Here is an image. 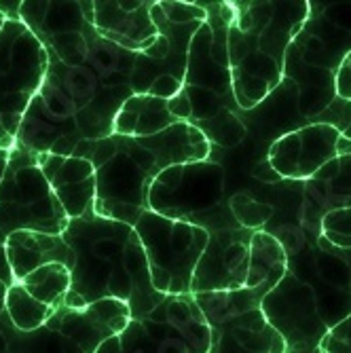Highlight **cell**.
Instances as JSON below:
<instances>
[{
  "label": "cell",
  "mask_w": 351,
  "mask_h": 353,
  "mask_svg": "<svg viewBox=\"0 0 351 353\" xmlns=\"http://www.w3.org/2000/svg\"><path fill=\"white\" fill-rule=\"evenodd\" d=\"M271 288L273 283H263L257 288H241V290H229V292H201V294H193V299L201 315L208 317L210 324L225 326L233 317L252 309H259L261 301Z\"/></svg>",
  "instance_id": "4fadbf2b"
},
{
  "label": "cell",
  "mask_w": 351,
  "mask_h": 353,
  "mask_svg": "<svg viewBox=\"0 0 351 353\" xmlns=\"http://www.w3.org/2000/svg\"><path fill=\"white\" fill-rule=\"evenodd\" d=\"M45 70L47 53L41 39L21 21L7 19L0 32V146L11 148Z\"/></svg>",
  "instance_id": "3957f363"
},
{
  "label": "cell",
  "mask_w": 351,
  "mask_h": 353,
  "mask_svg": "<svg viewBox=\"0 0 351 353\" xmlns=\"http://www.w3.org/2000/svg\"><path fill=\"white\" fill-rule=\"evenodd\" d=\"M74 146H77V140L74 138H70V136H59L49 146V152L55 154V157H61V159H68L72 154Z\"/></svg>",
  "instance_id": "ab89813d"
},
{
  "label": "cell",
  "mask_w": 351,
  "mask_h": 353,
  "mask_svg": "<svg viewBox=\"0 0 351 353\" xmlns=\"http://www.w3.org/2000/svg\"><path fill=\"white\" fill-rule=\"evenodd\" d=\"M134 233L144 248L148 271H161L170 277V294H190V279L205 250L208 231L146 210Z\"/></svg>",
  "instance_id": "277c9868"
},
{
  "label": "cell",
  "mask_w": 351,
  "mask_h": 353,
  "mask_svg": "<svg viewBox=\"0 0 351 353\" xmlns=\"http://www.w3.org/2000/svg\"><path fill=\"white\" fill-rule=\"evenodd\" d=\"M212 47V28L208 21L199 26L186 49V70H184V85H193L216 93L225 102L229 110H237L235 95H233V81L231 68H222L210 57Z\"/></svg>",
  "instance_id": "8fae6325"
},
{
  "label": "cell",
  "mask_w": 351,
  "mask_h": 353,
  "mask_svg": "<svg viewBox=\"0 0 351 353\" xmlns=\"http://www.w3.org/2000/svg\"><path fill=\"white\" fill-rule=\"evenodd\" d=\"M68 222L39 168V157L28 148H11L0 180V245L17 231L61 235Z\"/></svg>",
  "instance_id": "7a4b0ae2"
},
{
  "label": "cell",
  "mask_w": 351,
  "mask_h": 353,
  "mask_svg": "<svg viewBox=\"0 0 351 353\" xmlns=\"http://www.w3.org/2000/svg\"><path fill=\"white\" fill-rule=\"evenodd\" d=\"M55 53L66 66H81L87 59V43L79 32H63V34L49 37Z\"/></svg>",
  "instance_id": "d4e9b609"
},
{
  "label": "cell",
  "mask_w": 351,
  "mask_h": 353,
  "mask_svg": "<svg viewBox=\"0 0 351 353\" xmlns=\"http://www.w3.org/2000/svg\"><path fill=\"white\" fill-rule=\"evenodd\" d=\"M114 154H117L114 136H106V138L95 140V152H93V159H91L93 170H98V168H102L104 163H108Z\"/></svg>",
  "instance_id": "836d02e7"
},
{
  "label": "cell",
  "mask_w": 351,
  "mask_h": 353,
  "mask_svg": "<svg viewBox=\"0 0 351 353\" xmlns=\"http://www.w3.org/2000/svg\"><path fill=\"white\" fill-rule=\"evenodd\" d=\"M227 34L229 68L237 108L261 104L283 81V59L299 34L309 3H233Z\"/></svg>",
  "instance_id": "6da1fadb"
},
{
  "label": "cell",
  "mask_w": 351,
  "mask_h": 353,
  "mask_svg": "<svg viewBox=\"0 0 351 353\" xmlns=\"http://www.w3.org/2000/svg\"><path fill=\"white\" fill-rule=\"evenodd\" d=\"M168 110L176 121L190 119V104H188V98L184 95V91H180L172 100H168Z\"/></svg>",
  "instance_id": "74e56055"
},
{
  "label": "cell",
  "mask_w": 351,
  "mask_h": 353,
  "mask_svg": "<svg viewBox=\"0 0 351 353\" xmlns=\"http://www.w3.org/2000/svg\"><path fill=\"white\" fill-rule=\"evenodd\" d=\"M309 123H322V125H330L339 134H345V130L351 123V102L349 100H341V98H334L332 104L322 110L315 119H311Z\"/></svg>",
  "instance_id": "83f0119b"
},
{
  "label": "cell",
  "mask_w": 351,
  "mask_h": 353,
  "mask_svg": "<svg viewBox=\"0 0 351 353\" xmlns=\"http://www.w3.org/2000/svg\"><path fill=\"white\" fill-rule=\"evenodd\" d=\"M243 227L208 233V243L190 279V294L229 292L245 288L252 235Z\"/></svg>",
  "instance_id": "8992f818"
},
{
  "label": "cell",
  "mask_w": 351,
  "mask_h": 353,
  "mask_svg": "<svg viewBox=\"0 0 351 353\" xmlns=\"http://www.w3.org/2000/svg\"><path fill=\"white\" fill-rule=\"evenodd\" d=\"M146 104H148V95H138V93H134V95H130V98H127V100L123 102L121 110L132 112V114L140 117L142 110L146 108Z\"/></svg>",
  "instance_id": "b9f144b4"
},
{
  "label": "cell",
  "mask_w": 351,
  "mask_h": 353,
  "mask_svg": "<svg viewBox=\"0 0 351 353\" xmlns=\"http://www.w3.org/2000/svg\"><path fill=\"white\" fill-rule=\"evenodd\" d=\"M193 127L205 136L208 142H214L222 148H235L245 138V125L237 117V112L222 108L214 119L193 123Z\"/></svg>",
  "instance_id": "ac0fdd59"
},
{
  "label": "cell",
  "mask_w": 351,
  "mask_h": 353,
  "mask_svg": "<svg viewBox=\"0 0 351 353\" xmlns=\"http://www.w3.org/2000/svg\"><path fill=\"white\" fill-rule=\"evenodd\" d=\"M5 309L11 315V322L23 330V332H32L41 328L43 324H47V319L51 317V313L55 309L39 303L37 299H32L21 283H13L7 288L5 294Z\"/></svg>",
  "instance_id": "e0dca14e"
},
{
  "label": "cell",
  "mask_w": 351,
  "mask_h": 353,
  "mask_svg": "<svg viewBox=\"0 0 351 353\" xmlns=\"http://www.w3.org/2000/svg\"><path fill=\"white\" fill-rule=\"evenodd\" d=\"M19 283L32 299H37L51 309H57L70 290V271L63 265L49 263L26 275Z\"/></svg>",
  "instance_id": "2e32d148"
},
{
  "label": "cell",
  "mask_w": 351,
  "mask_h": 353,
  "mask_svg": "<svg viewBox=\"0 0 351 353\" xmlns=\"http://www.w3.org/2000/svg\"><path fill=\"white\" fill-rule=\"evenodd\" d=\"M7 349H9V343L3 334H0V353H7Z\"/></svg>",
  "instance_id": "816d5d0a"
},
{
  "label": "cell",
  "mask_w": 351,
  "mask_h": 353,
  "mask_svg": "<svg viewBox=\"0 0 351 353\" xmlns=\"http://www.w3.org/2000/svg\"><path fill=\"white\" fill-rule=\"evenodd\" d=\"M180 91H182V81L174 79L172 74H161L152 81L146 95L148 98H159V100H172Z\"/></svg>",
  "instance_id": "1f68e13d"
},
{
  "label": "cell",
  "mask_w": 351,
  "mask_h": 353,
  "mask_svg": "<svg viewBox=\"0 0 351 353\" xmlns=\"http://www.w3.org/2000/svg\"><path fill=\"white\" fill-rule=\"evenodd\" d=\"M5 294H7V285L0 281V313H3V309H5Z\"/></svg>",
  "instance_id": "f907efd6"
},
{
  "label": "cell",
  "mask_w": 351,
  "mask_h": 353,
  "mask_svg": "<svg viewBox=\"0 0 351 353\" xmlns=\"http://www.w3.org/2000/svg\"><path fill=\"white\" fill-rule=\"evenodd\" d=\"M148 11L150 3H142V7L134 13H125L119 3H93V26L98 28V32H110V34L125 37L140 45L142 41L159 34Z\"/></svg>",
  "instance_id": "5bb4252c"
},
{
  "label": "cell",
  "mask_w": 351,
  "mask_h": 353,
  "mask_svg": "<svg viewBox=\"0 0 351 353\" xmlns=\"http://www.w3.org/2000/svg\"><path fill=\"white\" fill-rule=\"evenodd\" d=\"M334 89H337V98L351 102V53L341 63V68L337 72V81H334Z\"/></svg>",
  "instance_id": "e575fe53"
},
{
  "label": "cell",
  "mask_w": 351,
  "mask_h": 353,
  "mask_svg": "<svg viewBox=\"0 0 351 353\" xmlns=\"http://www.w3.org/2000/svg\"><path fill=\"white\" fill-rule=\"evenodd\" d=\"M9 150H11V148H7V146H0V180H3V174H5V168H7Z\"/></svg>",
  "instance_id": "c3c4849f"
},
{
  "label": "cell",
  "mask_w": 351,
  "mask_h": 353,
  "mask_svg": "<svg viewBox=\"0 0 351 353\" xmlns=\"http://www.w3.org/2000/svg\"><path fill=\"white\" fill-rule=\"evenodd\" d=\"M87 313L98 319L100 324H104L112 334H123L125 328L130 326V307L123 301H117V299H100L91 305L85 307Z\"/></svg>",
  "instance_id": "7402d4cb"
},
{
  "label": "cell",
  "mask_w": 351,
  "mask_h": 353,
  "mask_svg": "<svg viewBox=\"0 0 351 353\" xmlns=\"http://www.w3.org/2000/svg\"><path fill=\"white\" fill-rule=\"evenodd\" d=\"M47 9H49V3H34V0H30V3H21V9H19V15L23 19L21 23L37 34V30H41L43 21H45Z\"/></svg>",
  "instance_id": "d6a6232c"
},
{
  "label": "cell",
  "mask_w": 351,
  "mask_h": 353,
  "mask_svg": "<svg viewBox=\"0 0 351 353\" xmlns=\"http://www.w3.org/2000/svg\"><path fill=\"white\" fill-rule=\"evenodd\" d=\"M341 134L330 125L309 123L277 138L267 154V161L285 182H305L337 157Z\"/></svg>",
  "instance_id": "52a82bcc"
},
{
  "label": "cell",
  "mask_w": 351,
  "mask_h": 353,
  "mask_svg": "<svg viewBox=\"0 0 351 353\" xmlns=\"http://www.w3.org/2000/svg\"><path fill=\"white\" fill-rule=\"evenodd\" d=\"M123 351V343H121V336L112 334L108 339H104L98 347H95L93 353H121Z\"/></svg>",
  "instance_id": "ee69618b"
},
{
  "label": "cell",
  "mask_w": 351,
  "mask_h": 353,
  "mask_svg": "<svg viewBox=\"0 0 351 353\" xmlns=\"http://www.w3.org/2000/svg\"><path fill=\"white\" fill-rule=\"evenodd\" d=\"M93 212L106 218V220H112V222H119V224H125V227H136L138 220L142 218V214L146 210L142 208H136V205H130V203H117V201H93Z\"/></svg>",
  "instance_id": "484cf974"
},
{
  "label": "cell",
  "mask_w": 351,
  "mask_h": 353,
  "mask_svg": "<svg viewBox=\"0 0 351 353\" xmlns=\"http://www.w3.org/2000/svg\"><path fill=\"white\" fill-rule=\"evenodd\" d=\"M168 17L170 23L174 26H184L190 21H205V9H201L197 3H159Z\"/></svg>",
  "instance_id": "f1b7e54d"
},
{
  "label": "cell",
  "mask_w": 351,
  "mask_h": 353,
  "mask_svg": "<svg viewBox=\"0 0 351 353\" xmlns=\"http://www.w3.org/2000/svg\"><path fill=\"white\" fill-rule=\"evenodd\" d=\"M343 248H351V239H349V241H347V243H345Z\"/></svg>",
  "instance_id": "9f6ffc18"
},
{
  "label": "cell",
  "mask_w": 351,
  "mask_h": 353,
  "mask_svg": "<svg viewBox=\"0 0 351 353\" xmlns=\"http://www.w3.org/2000/svg\"><path fill=\"white\" fill-rule=\"evenodd\" d=\"M285 252L277 237L267 231H257L250 243V271L245 279V288H257L263 283H277L285 273Z\"/></svg>",
  "instance_id": "9a60e30c"
},
{
  "label": "cell",
  "mask_w": 351,
  "mask_h": 353,
  "mask_svg": "<svg viewBox=\"0 0 351 353\" xmlns=\"http://www.w3.org/2000/svg\"><path fill=\"white\" fill-rule=\"evenodd\" d=\"M83 28H85V19L79 3H49L41 32H45L49 37L63 34V32H79L81 34Z\"/></svg>",
  "instance_id": "ffe728a7"
},
{
  "label": "cell",
  "mask_w": 351,
  "mask_h": 353,
  "mask_svg": "<svg viewBox=\"0 0 351 353\" xmlns=\"http://www.w3.org/2000/svg\"><path fill=\"white\" fill-rule=\"evenodd\" d=\"M261 311L269 326L283 339L285 351L317 349L328 334L309 285L288 269L261 301Z\"/></svg>",
  "instance_id": "5b68a950"
},
{
  "label": "cell",
  "mask_w": 351,
  "mask_h": 353,
  "mask_svg": "<svg viewBox=\"0 0 351 353\" xmlns=\"http://www.w3.org/2000/svg\"><path fill=\"white\" fill-rule=\"evenodd\" d=\"M343 138H347V140H351V123H349V127L345 130V134H341Z\"/></svg>",
  "instance_id": "db71d44e"
},
{
  "label": "cell",
  "mask_w": 351,
  "mask_h": 353,
  "mask_svg": "<svg viewBox=\"0 0 351 353\" xmlns=\"http://www.w3.org/2000/svg\"><path fill=\"white\" fill-rule=\"evenodd\" d=\"M303 184L299 235L315 243L322 235V220L337 210L351 208V154H337Z\"/></svg>",
  "instance_id": "ba28073f"
},
{
  "label": "cell",
  "mask_w": 351,
  "mask_h": 353,
  "mask_svg": "<svg viewBox=\"0 0 351 353\" xmlns=\"http://www.w3.org/2000/svg\"><path fill=\"white\" fill-rule=\"evenodd\" d=\"M309 9L351 32V3H309Z\"/></svg>",
  "instance_id": "4dcf8cb0"
},
{
  "label": "cell",
  "mask_w": 351,
  "mask_h": 353,
  "mask_svg": "<svg viewBox=\"0 0 351 353\" xmlns=\"http://www.w3.org/2000/svg\"><path fill=\"white\" fill-rule=\"evenodd\" d=\"M182 91L188 98L190 104V119L193 123H201V121H210L214 119L222 108H227L225 102H222L216 93L201 89V87H193V85H182ZM190 123V125H193Z\"/></svg>",
  "instance_id": "cb8c5ba5"
},
{
  "label": "cell",
  "mask_w": 351,
  "mask_h": 353,
  "mask_svg": "<svg viewBox=\"0 0 351 353\" xmlns=\"http://www.w3.org/2000/svg\"><path fill=\"white\" fill-rule=\"evenodd\" d=\"M285 353H322V351H320V347H317V349H311V351H285Z\"/></svg>",
  "instance_id": "f5cc1de1"
},
{
  "label": "cell",
  "mask_w": 351,
  "mask_h": 353,
  "mask_svg": "<svg viewBox=\"0 0 351 353\" xmlns=\"http://www.w3.org/2000/svg\"><path fill=\"white\" fill-rule=\"evenodd\" d=\"M63 161L66 159H61V157H55V154H43V157H39V168H41V172H43V176H45V180L51 184L53 182V178L57 176V172L61 170V165H63Z\"/></svg>",
  "instance_id": "8d00e7d4"
},
{
  "label": "cell",
  "mask_w": 351,
  "mask_h": 353,
  "mask_svg": "<svg viewBox=\"0 0 351 353\" xmlns=\"http://www.w3.org/2000/svg\"><path fill=\"white\" fill-rule=\"evenodd\" d=\"M136 125H138L136 114L119 110L112 121V132H114V136H121V138H132L136 134Z\"/></svg>",
  "instance_id": "d590c367"
},
{
  "label": "cell",
  "mask_w": 351,
  "mask_h": 353,
  "mask_svg": "<svg viewBox=\"0 0 351 353\" xmlns=\"http://www.w3.org/2000/svg\"><path fill=\"white\" fill-rule=\"evenodd\" d=\"M5 21H7V17L0 13V32H3V26H5Z\"/></svg>",
  "instance_id": "11a10c76"
},
{
  "label": "cell",
  "mask_w": 351,
  "mask_h": 353,
  "mask_svg": "<svg viewBox=\"0 0 351 353\" xmlns=\"http://www.w3.org/2000/svg\"><path fill=\"white\" fill-rule=\"evenodd\" d=\"M53 192H55V197H57L61 210L66 212L68 220L81 218L93 205V199H95V176L85 180V182H79V184L55 188Z\"/></svg>",
  "instance_id": "44dd1931"
},
{
  "label": "cell",
  "mask_w": 351,
  "mask_h": 353,
  "mask_svg": "<svg viewBox=\"0 0 351 353\" xmlns=\"http://www.w3.org/2000/svg\"><path fill=\"white\" fill-rule=\"evenodd\" d=\"M252 176L254 178H257L259 182H269V184H275V182H283L279 176H277V172L271 168V163L267 161V159H265V161H261L257 168H254V172H252Z\"/></svg>",
  "instance_id": "60d3db41"
},
{
  "label": "cell",
  "mask_w": 351,
  "mask_h": 353,
  "mask_svg": "<svg viewBox=\"0 0 351 353\" xmlns=\"http://www.w3.org/2000/svg\"><path fill=\"white\" fill-rule=\"evenodd\" d=\"M229 210L239 227L250 231H261L275 214L273 205L252 199L250 192H237V195H233L229 201Z\"/></svg>",
  "instance_id": "d6986e66"
},
{
  "label": "cell",
  "mask_w": 351,
  "mask_h": 353,
  "mask_svg": "<svg viewBox=\"0 0 351 353\" xmlns=\"http://www.w3.org/2000/svg\"><path fill=\"white\" fill-rule=\"evenodd\" d=\"M93 152H95V140L93 138H85V140H79L72 154L74 159H83V161H91L93 159Z\"/></svg>",
  "instance_id": "7bdbcfd3"
},
{
  "label": "cell",
  "mask_w": 351,
  "mask_h": 353,
  "mask_svg": "<svg viewBox=\"0 0 351 353\" xmlns=\"http://www.w3.org/2000/svg\"><path fill=\"white\" fill-rule=\"evenodd\" d=\"M150 184L152 178L146 172H142L123 150L117 148V154L110 161L95 170L93 201H117L148 210Z\"/></svg>",
  "instance_id": "30bf717a"
},
{
  "label": "cell",
  "mask_w": 351,
  "mask_h": 353,
  "mask_svg": "<svg viewBox=\"0 0 351 353\" xmlns=\"http://www.w3.org/2000/svg\"><path fill=\"white\" fill-rule=\"evenodd\" d=\"M5 252L15 283H19L26 275L49 263L63 265L68 271H72L74 267V252L61 239V235L17 231L7 237Z\"/></svg>",
  "instance_id": "9c48e42d"
},
{
  "label": "cell",
  "mask_w": 351,
  "mask_h": 353,
  "mask_svg": "<svg viewBox=\"0 0 351 353\" xmlns=\"http://www.w3.org/2000/svg\"><path fill=\"white\" fill-rule=\"evenodd\" d=\"M119 7H121L125 13H134V11H138V9L142 7V3H130V0H121Z\"/></svg>",
  "instance_id": "681fc988"
},
{
  "label": "cell",
  "mask_w": 351,
  "mask_h": 353,
  "mask_svg": "<svg viewBox=\"0 0 351 353\" xmlns=\"http://www.w3.org/2000/svg\"><path fill=\"white\" fill-rule=\"evenodd\" d=\"M79 5H81L83 19H85L89 26H93V19H95V15H93V3H79Z\"/></svg>",
  "instance_id": "7dc6e473"
},
{
  "label": "cell",
  "mask_w": 351,
  "mask_h": 353,
  "mask_svg": "<svg viewBox=\"0 0 351 353\" xmlns=\"http://www.w3.org/2000/svg\"><path fill=\"white\" fill-rule=\"evenodd\" d=\"M138 142L157 157V163L161 172L170 165L205 161V157L210 154V142L205 140V136L197 127L184 121L174 123L161 134L138 138Z\"/></svg>",
  "instance_id": "7c38bea8"
},
{
  "label": "cell",
  "mask_w": 351,
  "mask_h": 353,
  "mask_svg": "<svg viewBox=\"0 0 351 353\" xmlns=\"http://www.w3.org/2000/svg\"><path fill=\"white\" fill-rule=\"evenodd\" d=\"M148 319H150V322H154V324H166L168 322V299L161 305H157L148 313Z\"/></svg>",
  "instance_id": "bcb514c9"
},
{
  "label": "cell",
  "mask_w": 351,
  "mask_h": 353,
  "mask_svg": "<svg viewBox=\"0 0 351 353\" xmlns=\"http://www.w3.org/2000/svg\"><path fill=\"white\" fill-rule=\"evenodd\" d=\"M0 281H3L7 288L15 283V279H13V273H11V267H9V261H7V252H5V245H0Z\"/></svg>",
  "instance_id": "f6af8a7d"
},
{
  "label": "cell",
  "mask_w": 351,
  "mask_h": 353,
  "mask_svg": "<svg viewBox=\"0 0 351 353\" xmlns=\"http://www.w3.org/2000/svg\"><path fill=\"white\" fill-rule=\"evenodd\" d=\"M170 41L163 37V34H157V39H154V43L146 49V51H142V55L146 57V59H152V61H163L168 55H170Z\"/></svg>",
  "instance_id": "f35d334b"
},
{
  "label": "cell",
  "mask_w": 351,
  "mask_h": 353,
  "mask_svg": "<svg viewBox=\"0 0 351 353\" xmlns=\"http://www.w3.org/2000/svg\"><path fill=\"white\" fill-rule=\"evenodd\" d=\"M174 123H178V121L170 114L168 100L148 98L146 108L138 117L134 138H148V136H154V134H161L163 130H168V127H172Z\"/></svg>",
  "instance_id": "603a6c76"
},
{
  "label": "cell",
  "mask_w": 351,
  "mask_h": 353,
  "mask_svg": "<svg viewBox=\"0 0 351 353\" xmlns=\"http://www.w3.org/2000/svg\"><path fill=\"white\" fill-rule=\"evenodd\" d=\"M322 353H351V315L334 326L320 343Z\"/></svg>",
  "instance_id": "f546056e"
},
{
  "label": "cell",
  "mask_w": 351,
  "mask_h": 353,
  "mask_svg": "<svg viewBox=\"0 0 351 353\" xmlns=\"http://www.w3.org/2000/svg\"><path fill=\"white\" fill-rule=\"evenodd\" d=\"M95 176V170L91 165V161H83V159H74V157H68L66 161H63L61 170L57 172V176L53 178L51 182V188H61V186H70V184H79V182H85L89 178Z\"/></svg>",
  "instance_id": "4316f807"
}]
</instances>
